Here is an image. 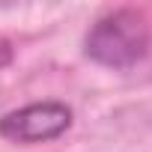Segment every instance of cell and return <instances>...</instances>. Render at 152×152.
<instances>
[{"mask_svg":"<svg viewBox=\"0 0 152 152\" xmlns=\"http://www.w3.org/2000/svg\"><path fill=\"white\" fill-rule=\"evenodd\" d=\"M152 45V30L143 12L137 9H113L102 15L87 33V57L107 69H131L137 66Z\"/></svg>","mask_w":152,"mask_h":152,"instance_id":"obj_1","label":"cell"},{"mask_svg":"<svg viewBox=\"0 0 152 152\" xmlns=\"http://www.w3.org/2000/svg\"><path fill=\"white\" fill-rule=\"evenodd\" d=\"M72 125V107L63 102H33L9 110L0 119V134L12 143H48L66 134Z\"/></svg>","mask_w":152,"mask_h":152,"instance_id":"obj_2","label":"cell"},{"mask_svg":"<svg viewBox=\"0 0 152 152\" xmlns=\"http://www.w3.org/2000/svg\"><path fill=\"white\" fill-rule=\"evenodd\" d=\"M12 57H15L12 45H9L6 39H0V69H3V66H9V63H12Z\"/></svg>","mask_w":152,"mask_h":152,"instance_id":"obj_3","label":"cell"}]
</instances>
